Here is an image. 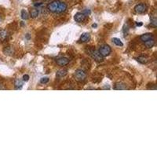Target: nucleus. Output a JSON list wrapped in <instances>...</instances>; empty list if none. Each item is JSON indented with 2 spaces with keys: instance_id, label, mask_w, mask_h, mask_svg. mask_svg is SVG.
Wrapping results in <instances>:
<instances>
[{
  "instance_id": "obj_1",
  "label": "nucleus",
  "mask_w": 157,
  "mask_h": 157,
  "mask_svg": "<svg viewBox=\"0 0 157 157\" xmlns=\"http://www.w3.org/2000/svg\"><path fill=\"white\" fill-rule=\"evenodd\" d=\"M67 7L68 6L66 3L59 1V0H54L47 5V9L49 11L52 13H57V14H61V13L64 12L67 10Z\"/></svg>"
},
{
  "instance_id": "obj_2",
  "label": "nucleus",
  "mask_w": 157,
  "mask_h": 157,
  "mask_svg": "<svg viewBox=\"0 0 157 157\" xmlns=\"http://www.w3.org/2000/svg\"><path fill=\"white\" fill-rule=\"evenodd\" d=\"M88 54H90V56L91 57L94 59V60L97 62H101L104 60V57L101 55V54L99 53V51L98 50H96L94 49H89Z\"/></svg>"
},
{
  "instance_id": "obj_3",
  "label": "nucleus",
  "mask_w": 157,
  "mask_h": 157,
  "mask_svg": "<svg viewBox=\"0 0 157 157\" xmlns=\"http://www.w3.org/2000/svg\"><path fill=\"white\" fill-rule=\"evenodd\" d=\"M75 80L78 82H83L84 80H86V78L87 77V72L83 69H77L75 72Z\"/></svg>"
},
{
  "instance_id": "obj_4",
  "label": "nucleus",
  "mask_w": 157,
  "mask_h": 157,
  "mask_svg": "<svg viewBox=\"0 0 157 157\" xmlns=\"http://www.w3.org/2000/svg\"><path fill=\"white\" fill-rule=\"evenodd\" d=\"M98 51H99L101 55L104 57L108 56L111 54V52H112V48H111L110 46H108V45H103L100 47Z\"/></svg>"
},
{
  "instance_id": "obj_5",
  "label": "nucleus",
  "mask_w": 157,
  "mask_h": 157,
  "mask_svg": "<svg viewBox=\"0 0 157 157\" xmlns=\"http://www.w3.org/2000/svg\"><path fill=\"white\" fill-rule=\"evenodd\" d=\"M147 10V6L145 3H140L134 6V11L137 14H143Z\"/></svg>"
},
{
  "instance_id": "obj_6",
  "label": "nucleus",
  "mask_w": 157,
  "mask_h": 157,
  "mask_svg": "<svg viewBox=\"0 0 157 157\" xmlns=\"http://www.w3.org/2000/svg\"><path fill=\"white\" fill-rule=\"evenodd\" d=\"M74 19L75 21L78 23H82L85 21V19H86V16H85L83 13L81 12H78L75 14L74 16Z\"/></svg>"
},
{
  "instance_id": "obj_7",
  "label": "nucleus",
  "mask_w": 157,
  "mask_h": 157,
  "mask_svg": "<svg viewBox=\"0 0 157 157\" xmlns=\"http://www.w3.org/2000/svg\"><path fill=\"white\" fill-rule=\"evenodd\" d=\"M56 63L60 66H65L69 63V59L67 57H60L56 60Z\"/></svg>"
},
{
  "instance_id": "obj_8",
  "label": "nucleus",
  "mask_w": 157,
  "mask_h": 157,
  "mask_svg": "<svg viewBox=\"0 0 157 157\" xmlns=\"http://www.w3.org/2000/svg\"><path fill=\"white\" fill-rule=\"evenodd\" d=\"M151 38H154V35L152 33H145V34H143L140 37V39H141L142 42H145V41L148 40V39H151Z\"/></svg>"
},
{
  "instance_id": "obj_9",
  "label": "nucleus",
  "mask_w": 157,
  "mask_h": 157,
  "mask_svg": "<svg viewBox=\"0 0 157 157\" xmlns=\"http://www.w3.org/2000/svg\"><path fill=\"white\" fill-rule=\"evenodd\" d=\"M90 39V35L88 32H86V33H83L82 34V35L80 36V41L81 43H87L88 42Z\"/></svg>"
},
{
  "instance_id": "obj_10",
  "label": "nucleus",
  "mask_w": 157,
  "mask_h": 157,
  "mask_svg": "<svg viewBox=\"0 0 157 157\" xmlns=\"http://www.w3.org/2000/svg\"><path fill=\"white\" fill-rule=\"evenodd\" d=\"M3 53L5 55H7V56H11L14 54V48L12 47H6L4 49H3Z\"/></svg>"
},
{
  "instance_id": "obj_11",
  "label": "nucleus",
  "mask_w": 157,
  "mask_h": 157,
  "mask_svg": "<svg viewBox=\"0 0 157 157\" xmlns=\"http://www.w3.org/2000/svg\"><path fill=\"white\" fill-rule=\"evenodd\" d=\"M127 89V87L125 83H115V90H124Z\"/></svg>"
},
{
  "instance_id": "obj_12",
  "label": "nucleus",
  "mask_w": 157,
  "mask_h": 157,
  "mask_svg": "<svg viewBox=\"0 0 157 157\" xmlns=\"http://www.w3.org/2000/svg\"><path fill=\"white\" fill-rule=\"evenodd\" d=\"M144 43H145V46L147 48H152L155 46V41L154 38H151V39H148V40H147L145 42H144Z\"/></svg>"
},
{
  "instance_id": "obj_13",
  "label": "nucleus",
  "mask_w": 157,
  "mask_h": 157,
  "mask_svg": "<svg viewBox=\"0 0 157 157\" xmlns=\"http://www.w3.org/2000/svg\"><path fill=\"white\" fill-rule=\"evenodd\" d=\"M38 14H39V11L37 8H31L30 10V16L32 17V18H35L38 16Z\"/></svg>"
},
{
  "instance_id": "obj_14",
  "label": "nucleus",
  "mask_w": 157,
  "mask_h": 157,
  "mask_svg": "<svg viewBox=\"0 0 157 157\" xmlns=\"http://www.w3.org/2000/svg\"><path fill=\"white\" fill-rule=\"evenodd\" d=\"M67 74H68V70H67V69H61V70H59V71H57V74H56V75H57V77L61 78V77H64Z\"/></svg>"
},
{
  "instance_id": "obj_15",
  "label": "nucleus",
  "mask_w": 157,
  "mask_h": 157,
  "mask_svg": "<svg viewBox=\"0 0 157 157\" xmlns=\"http://www.w3.org/2000/svg\"><path fill=\"white\" fill-rule=\"evenodd\" d=\"M136 60L138 63L142 64H145L148 62V59L145 57H143V56H139L138 57L136 58Z\"/></svg>"
},
{
  "instance_id": "obj_16",
  "label": "nucleus",
  "mask_w": 157,
  "mask_h": 157,
  "mask_svg": "<svg viewBox=\"0 0 157 157\" xmlns=\"http://www.w3.org/2000/svg\"><path fill=\"white\" fill-rule=\"evenodd\" d=\"M14 85H15L16 89H21L23 87V85H24V81L21 80H19V78H17V80H15Z\"/></svg>"
},
{
  "instance_id": "obj_17",
  "label": "nucleus",
  "mask_w": 157,
  "mask_h": 157,
  "mask_svg": "<svg viewBox=\"0 0 157 157\" xmlns=\"http://www.w3.org/2000/svg\"><path fill=\"white\" fill-rule=\"evenodd\" d=\"M8 37V33L6 30H0V39L1 40H5Z\"/></svg>"
},
{
  "instance_id": "obj_18",
  "label": "nucleus",
  "mask_w": 157,
  "mask_h": 157,
  "mask_svg": "<svg viewBox=\"0 0 157 157\" xmlns=\"http://www.w3.org/2000/svg\"><path fill=\"white\" fill-rule=\"evenodd\" d=\"M112 41H113V43H114L116 46H119V47H123V42L120 40V38H113Z\"/></svg>"
},
{
  "instance_id": "obj_19",
  "label": "nucleus",
  "mask_w": 157,
  "mask_h": 157,
  "mask_svg": "<svg viewBox=\"0 0 157 157\" xmlns=\"http://www.w3.org/2000/svg\"><path fill=\"white\" fill-rule=\"evenodd\" d=\"M21 18L23 20H27V19H28V14L27 11H26L25 10H21Z\"/></svg>"
},
{
  "instance_id": "obj_20",
  "label": "nucleus",
  "mask_w": 157,
  "mask_h": 157,
  "mask_svg": "<svg viewBox=\"0 0 157 157\" xmlns=\"http://www.w3.org/2000/svg\"><path fill=\"white\" fill-rule=\"evenodd\" d=\"M48 82H49V78L48 77H43L40 80V83H43V84L47 83Z\"/></svg>"
},
{
  "instance_id": "obj_21",
  "label": "nucleus",
  "mask_w": 157,
  "mask_h": 157,
  "mask_svg": "<svg viewBox=\"0 0 157 157\" xmlns=\"http://www.w3.org/2000/svg\"><path fill=\"white\" fill-rule=\"evenodd\" d=\"M157 21H156V18L155 17H154V18H152L151 19V26H152V27H154V28H155L156 27V22Z\"/></svg>"
},
{
  "instance_id": "obj_22",
  "label": "nucleus",
  "mask_w": 157,
  "mask_h": 157,
  "mask_svg": "<svg viewBox=\"0 0 157 157\" xmlns=\"http://www.w3.org/2000/svg\"><path fill=\"white\" fill-rule=\"evenodd\" d=\"M82 13H83V14L85 16H87V15L90 14V10L89 9H86V10H84Z\"/></svg>"
},
{
  "instance_id": "obj_23",
  "label": "nucleus",
  "mask_w": 157,
  "mask_h": 157,
  "mask_svg": "<svg viewBox=\"0 0 157 157\" xmlns=\"http://www.w3.org/2000/svg\"><path fill=\"white\" fill-rule=\"evenodd\" d=\"M29 78H30V77H29L28 75H24L23 76V81L24 82H28L29 80Z\"/></svg>"
},
{
  "instance_id": "obj_24",
  "label": "nucleus",
  "mask_w": 157,
  "mask_h": 157,
  "mask_svg": "<svg viewBox=\"0 0 157 157\" xmlns=\"http://www.w3.org/2000/svg\"><path fill=\"white\" fill-rule=\"evenodd\" d=\"M97 24H92V28H97Z\"/></svg>"
},
{
  "instance_id": "obj_25",
  "label": "nucleus",
  "mask_w": 157,
  "mask_h": 157,
  "mask_svg": "<svg viewBox=\"0 0 157 157\" xmlns=\"http://www.w3.org/2000/svg\"><path fill=\"white\" fill-rule=\"evenodd\" d=\"M136 24H137V26H142V23L141 22V23H136Z\"/></svg>"
},
{
  "instance_id": "obj_26",
  "label": "nucleus",
  "mask_w": 157,
  "mask_h": 157,
  "mask_svg": "<svg viewBox=\"0 0 157 157\" xmlns=\"http://www.w3.org/2000/svg\"><path fill=\"white\" fill-rule=\"evenodd\" d=\"M26 38H30V34H27V35H26Z\"/></svg>"
},
{
  "instance_id": "obj_27",
  "label": "nucleus",
  "mask_w": 157,
  "mask_h": 157,
  "mask_svg": "<svg viewBox=\"0 0 157 157\" xmlns=\"http://www.w3.org/2000/svg\"><path fill=\"white\" fill-rule=\"evenodd\" d=\"M44 1H49V0H44Z\"/></svg>"
}]
</instances>
